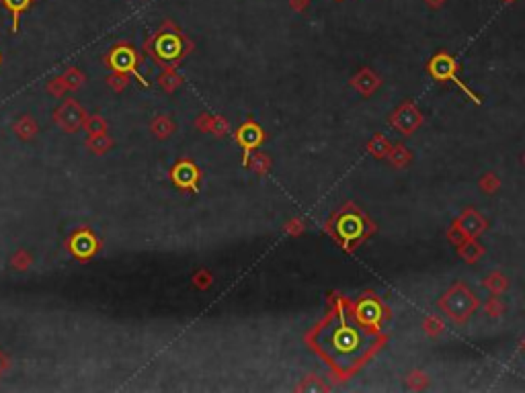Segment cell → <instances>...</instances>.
<instances>
[{
    "instance_id": "obj_1",
    "label": "cell",
    "mask_w": 525,
    "mask_h": 393,
    "mask_svg": "<svg viewBox=\"0 0 525 393\" xmlns=\"http://www.w3.org/2000/svg\"><path fill=\"white\" fill-rule=\"evenodd\" d=\"M333 346L337 350L335 357H353L361 350V340L359 334L353 328H341L333 336Z\"/></svg>"
},
{
    "instance_id": "obj_2",
    "label": "cell",
    "mask_w": 525,
    "mask_h": 393,
    "mask_svg": "<svg viewBox=\"0 0 525 393\" xmlns=\"http://www.w3.org/2000/svg\"><path fill=\"white\" fill-rule=\"evenodd\" d=\"M29 2L31 0H4V4H6V8H10L12 10V16H14V25H12V29L16 31V27H19V14L29 6Z\"/></svg>"
}]
</instances>
